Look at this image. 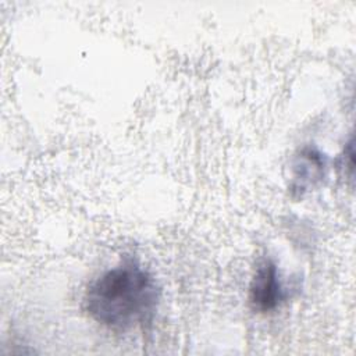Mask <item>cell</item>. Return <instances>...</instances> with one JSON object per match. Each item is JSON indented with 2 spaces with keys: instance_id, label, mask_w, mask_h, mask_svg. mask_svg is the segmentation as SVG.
<instances>
[{
  "instance_id": "2",
  "label": "cell",
  "mask_w": 356,
  "mask_h": 356,
  "mask_svg": "<svg viewBox=\"0 0 356 356\" xmlns=\"http://www.w3.org/2000/svg\"><path fill=\"white\" fill-rule=\"evenodd\" d=\"M292 289L282 281L275 260L266 256L257 263L252 275L248 302L254 313L268 314L278 310L292 296Z\"/></svg>"
},
{
  "instance_id": "1",
  "label": "cell",
  "mask_w": 356,
  "mask_h": 356,
  "mask_svg": "<svg viewBox=\"0 0 356 356\" xmlns=\"http://www.w3.org/2000/svg\"><path fill=\"white\" fill-rule=\"evenodd\" d=\"M161 288L154 275L136 259L125 257L93 278L83 295L86 314L115 334L152 327Z\"/></svg>"
},
{
  "instance_id": "3",
  "label": "cell",
  "mask_w": 356,
  "mask_h": 356,
  "mask_svg": "<svg viewBox=\"0 0 356 356\" xmlns=\"http://www.w3.org/2000/svg\"><path fill=\"white\" fill-rule=\"evenodd\" d=\"M328 177V160L314 145H303L292 154L289 161L288 192L293 199H302L318 189Z\"/></svg>"
}]
</instances>
